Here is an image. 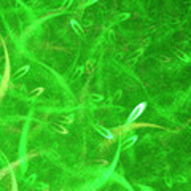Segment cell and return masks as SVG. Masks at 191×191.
I'll list each match as a JSON object with an SVG mask.
<instances>
[{
  "mask_svg": "<svg viewBox=\"0 0 191 191\" xmlns=\"http://www.w3.org/2000/svg\"><path fill=\"white\" fill-rule=\"evenodd\" d=\"M145 107H147V104L145 102H142L140 105H137L136 108H134L132 111H131V115H129V118H127V124H131L132 121H136V119L140 116V113H142L143 110H145Z\"/></svg>",
  "mask_w": 191,
  "mask_h": 191,
  "instance_id": "6da1fadb",
  "label": "cell"
},
{
  "mask_svg": "<svg viewBox=\"0 0 191 191\" xmlns=\"http://www.w3.org/2000/svg\"><path fill=\"white\" fill-rule=\"evenodd\" d=\"M136 142H137V136H131V137H127L124 142H123V145H121V150H127V148L132 147Z\"/></svg>",
  "mask_w": 191,
  "mask_h": 191,
  "instance_id": "7a4b0ae2",
  "label": "cell"
},
{
  "mask_svg": "<svg viewBox=\"0 0 191 191\" xmlns=\"http://www.w3.org/2000/svg\"><path fill=\"white\" fill-rule=\"evenodd\" d=\"M96 131L99 132V134H102V136L105 137V139H108V140H113L115 139V136H113V134L110 132V131H107V129H104L102 126H96Z\"/></svg>",
  "mask_w": 191,
  "mask_h": 191,
  "instance_id": "3957f363",
  "label": "cell"
},
{
  "mask_svg": "<svg viewBox=\"0 0 191 191\" xmlns=\"http://www.w3.org/2000/svg\"><path fill=\"white\" fill-rule=\"evenodd\" d=\"M29 70H30V65H24V67H21L18 72L15 73V76H16V78H21V76H24L27 72H29Z\"/></svg>",
  "mask_w": 191,
  "mask_h": 191,
  "instance_id": "277c9868",
  "label": "cell"
},
{
  "mask_svg": "<svg viewBox=\"0 0 191 191\" xmlns=\"http://www.w3.org/2000/svg\"><path fill=\"white\" fill-rule=\"evenodd\" d=\"M70 26H72V29H73V30H75L76 34H78V35H83V29L80 27V24L76 23L75 19H72V21H70Z\"/></svg>",
  "mask_w": 191,
  "mask_h": 191,
  "instance_id": "5b68a950",
  "label": "cell"
},
{
  "mask_svg": "<svg viewBox=\"0 0 191 191\" xmlns=\"http://www.w3.org/2000/svg\"><path fill=\"white\" fill-rule=\"evenodd\" d=\"M43 91H45L43 88H37V89L34 91V93H30V97H37L38 94H41V93H43Z\"/></svg>",
  "mask_w": 191,
  "mask_h": 191,
  "instance_id": "8992f818",
  "label": "cell"
},
{
  "mask_svg": "<svg viewBox=\"0 0 191 191\" xmlns=\"http://www.w3.org/2000/svg\"><path fill=\"white\" fill-rule=\"evenodd\" d=\"M64 121H73V116H72V115H70V116H65V118H64Z\"/></svg>",
  "mask_w": 191,
  "mask_h": 191,
  "instance_id": "52a82bcc",
  "label": "cell"
}]
</instances>
